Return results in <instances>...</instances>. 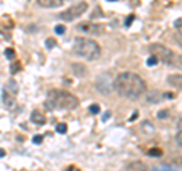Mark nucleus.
Wrapping results in <instances>:
<instances>
[{
  "label": "nucleus",
  "mask_w": 182,
  "mask_h": 171,
  "mask_svg": "<svg viewBox=\"0 0 182 171\" xmlns=\"http://www.w3.org/2000/svg\"><path fill=\"white\" fill-rule=\"evenodd\" d=\"M64 3V0H38V5L43 8H59Z\"/></svg>",
  "instance_id": "obj_8"
},
{
  "label": "nucleus",
  "mask_w": 182,
  "mask_h": 171,
  "mask_svg": "<svg viewBox=\"0 0 182 171\" xmlns=\"http://www.w3.org/2000/svg\"><path fill=\"white\" fill-rule=\"evenodd\" d=\"M163 97H165V99H175V94H172V92H164Z\"/></svg>",
  "instance_id": "obj_28"
},
{
  "label": "nucleus",
  "mask_w": 182,
  "mask_h": 171,
  "mask_svg": "<svg viewBox=\"0 0 182 171\" xmlns=\"http://www.w3.org/2000/svg\"><path fill=\"white\" fill-rule=\"evenodd\" d=\"M181 23H182V20H181V18H178V20L175 21V27H178V29H181Z\"/></svg>",
  "instance_id": "obj_29"
},
{
  "label": "nucleus",
  "mask_w": 182,
  "mask_h": 171,
  "mask_svg": "<svg viewBox=\"0 0 182 171\" xmlns=\"http://www.w3.org/2000/svg\"><path fill=\"white\" fill-rule=\"evenodd\" d=\"M88 111H90V114L96 115V114L100 112V106H99V104H91L90 108H88Z\"/></svg>",
  "instance_id": "obj_19"
},
{
  "label": "nucleus",
  "mask_w": 182,
  "mask_h": 171,
  "mask_svg": "<svg viewBox=\"0 0 182 171\" xmlns=\"http://www.w3.org/2000/svg\"><path fill=\"white\" fill-rule=\"evenodd\" d=\"M176 142H178V147L181 149V147H182V139H181V127H179V130H178V133H176Z\"/></svg>",
  "instance_id": "obj_24"
},
{
  "label": "nucleus",
  "mask_w": 182,
  "mask_h": 171,
  "mask_svg": "<svg viewBox=\"0 0 182 171\" xmlns=\"http://www.w3.org/2000/svg\"><path fill=\"white\" fill-rule=\"evenodd\" d=\"M5 91H8V92H11L12 96H15V94L18 92V85H17V82H15L14 79L8 80V82H6V86H5Z\"/></svg>",
  "instance_id": "obj_12"
},
{
  "label": "nucleus",
  "mask_w": 182,
  "mask_h": 171,
  "mask_svg": "<svg viewBox=\"0 0 182 171\" xmlns=\"http://www.w3.org/2000/svg\"><path fill=\"white\" fill-rule=\"evenodd\" d=\"M152 171H178L176 168H172L168 165H163V167H155Z\"/></svg>",
  "instance_id": "obj_18"
},
{
  "label": "nucleus",
  "mask_w": 182,
  "mask_h": 171,
  "mask_svg": "<svg viewBox=\"0 0 182 171\" xmlns=\"http://www.w3.org/2000/svg\"><path fill=\"white\" fill-rule=\"evenodd\" d=\"M158 62H159V61L156 59V56H153V55H152V56H150V58L147 59V62H146V64H147L149 67H155V65H156Z\"/></svg>",
  "instance_id": "obj_17"
},
{
  "label": "nucleus",
  "mask_w": 182,
  "mask_h": 171,
  "mask_svg": "<svg viewBox=\"0 0 182 171\" xmlns=\"http://www.w3.org/2000/svg\"><path fill=\"white\" fill-rule=\"evenodd\" d=\"M167 115H168L167 111H159V112H158V118H165Z\"/></svg>",
  "instance_id": "obj_27"
},
{
  "label": "nucleus",
  "mask_w": 182,
  "mask_h": 171,
  "mask_svg": "<svg viewBox=\"0 0 182 171\" xmlns=\"http://www.w3.org/2000/svg\"><path fill=\"white\" fill-rule=\"evenodd\" d=\"M3 103L6 104V108H8V109H14V108H15V104H17V102H15V97H14L11 92H8V91H5V94H3Z\"/></svg>",
  "instance_id": "obj_9"
},
{
  "label": "nucleus",
  "mask_w": 182,
  "mask_h": 171,
  "mask_svg": "<svg viewBox=\"0 0 182 171\" xmlns=\"http://www.w3.org/2000/svg\"><path fill=\"white\" fill-rule=\"evenodd\" d=\"M5 56L9 58V59H14V56H15V50H14V49H6V50H5Z\"/></svg>",
  "instance_id": "obj_21"
},
{
  "label": "nucleus",
  "mask_w": 182,
  "mask_h": 171,
  "mask_svg": "<svg viewBox=\"0 0 182 171\" xmlns=\"http://www.w3.org/2000/svg\"><path fill=\"white\" fill-rule=\"evenodd\" d=\"M141 132H143L144 135H152V133L155 132V127H153V124H152L150 121L146 120L141 123Z\"/></svg>",
  "instance_id": "obj_11"
},
{
  "label": "nucleus",
  "mask_w": 182,
  "mask_h": 171,
  "mask_svg": "<svg viewBox=\"0 0 182 171\" xmlns=\"http://www.w3.org/2000/svg\"><path fill=\"white\" fill-rule=\"evenodd\" d=\"M73 53L77 55L79 58L94 61L100 56V46L97 41L90 39V38H77L74 39V44H73Z\"/></svg>",
  "instance_id": "obj_3"
},
{
  "label": "nucleus",
  "mask_w": 182,
  "mask_h": 171,
  "mask_svg": "<svg viewBox=\"0 0 182 171\" xmlns=\"http://www.w3.org/2000/svg\"><path fill=\"white\" fill-rule=\"evenodd\" d=\"M149 49H150V53L153 56H156L158 61H163L164 64H167V65H176V62H175L176 61V55L170 50V49H167L165 46L152 44Z\"/></svg>",
  "instance_id": "obj_4"
},
{
  "label": "nucleus",
  "mask_w": 182,
  "mask_h": 171,
  "mask_svg": "<svg viewBox=\"0 0 182 171\" xmlns=\"http://www.w3.org/2000/svg\"><path fill=\"white\" fill-rule=\"evenodd\" d=\"M64 32H65V26H62V24H59V26H55V34L62 35Z\"/></svg>",
  "instance_id": "obj_22"
},
{
  "label": "nucleus",
  "mask_w": 182,
  "mask_h": 171,
  "mask_svg": "<svg viewBox=\"0 0 182 171\" xmlns=\"http://www.w3.org/2000/svg\"><path fill=\"white\" fill-rule=\"evenodd\" d=\"M46 46H47V49H52L56 46V41H55V38H49L47 41H46Z\"/></svg>",
  "instance_id": "obj_23"
},
{
  "label": "nucleus",
  "mask_w": 182,
  "mask_h": 171,
  "mask_svg": "<svg viewBox=\"0 0 182 171\" xmlns=\"http://www.w3.org/2000/svg\"><path fill=\"white\" fill-rule=\"evenodd\" d=\"M109 115H111V114H109V112H106V114H105V115H103V121H106L109 118Z\"/></svg>",
  "instance_id": "obj_30"
},
{
  "label": "nucleus",
  "mask_w": 182,
  "mask_h": 171,
  "mask_svg": "<svg viewBox=\"0 0 182 171\" xmlns=\"http://www.w3.org/2000/svg\"><path fill=\"white\" fill-rule=\"evenodd\" d=\"M32 141H34V144H39V142H43V136L41 135H35Z\"/></svg>",
  "instance_id": "obj_26"
},
{
  "label": "nucleus",
  "mask_w": 182,
  "mask_h": 171,
  "mask_svg": "<svg viewBox=\"0 0 182 171\" xmlns=\"http://www.w3.org/2000/svg\"><path fill=\"white\" fill-rule=\"evenodd\" d=\"M168 83H172L173 86H181V74H178V76H170L168 77Z\"/></svg>",
  "instance_id": "obj_14"
},
{
  "label": "nucleus",
  "mask_w": 182,
  "mask_h": 171,
  "mask_svg": "<svg viewBox=\"0 0 182 171\" xmlns=\"http://www.w3.org/2000/svg\"><path fill=\"white\" fill-rule=\"evenodd\" d=\"M149 156H152V157H161L163 156V150H159V149H150L149 150Z\"/></svg>",
  "instance_id": "obj_15"
},
{
  "label": "nucleus",
  "mask_w": 182,
  "mask_h": 171,
  "mask_svg": "<svg viewBox=\"0 0 182 171\" xmlns=\"http://www.w3.org/2000/svg\"><path fill=\"white\" fill-rule=\"evenodd\" d=\"M73 170H74L73 167H68V168H65V170H64V171H73Z\"/></svg>",
  "instance_id": "obj_32"
},
{
  "label": "nucleus",
  "mask_w": 182,
  "mask_h": 171,
  "mask_svg": "<svg viewBox=\"0 0 182 171\" xmlns=\"http://www.w3.org/2000/svg\"><path fill=\"white\" fill-rule=\"evenodd\" d=\"M158 96H161V94H159V92H156V91H153V92H149L147 102H149V103H158V102H161V97H158Z\"/></svg>",
  "instance_id": "obj_13"
},
{
  "label": "nucleus",
  "mask_w": 182,
  "mask_h": 171,
  "mask_svg": "<svg viewBox=\"0 0 182 171\" xmlns=\"http://www.w3.org/2000/svg\"><path fill=\"white\" fill-rule=\"evenodd\" d=\"M56 130H58V133H65V132H67V124L59 123V124L56 126Z\"/></svg>",
  "instance_id": "obj_20"
},
{
  "label": "nucleus",
  "mask_w": 182,
  "mask_h": 171,
  "mask_svg": "<svg viewBox=\"0 0 182 171\" xmlns=\"http://www.w3.org/2000/svg\"><path fill=\"white\" fill-rule=\"evenodd\" d=\"M20 70H21V64H20L18 61H15V62L11 65V73H12V74H15V73H18Z\"/></svg>",
  "instance_id": "obj_16"
},
{
  "label": "nucleus",
  "mask_w": 182,
  "mask_h": 171,
  "mask_svg": "<svg viewBox=\"0 0 182 171\" xmlns=\"http://www.w3.org/2000/svg\"><path fill=\"white\" fill-rule=\"evenodd\" d=\"M112 88L122 97L129 99V100H137L146 92L147 86H146L144 79L140 77L138 74L130 73V71H123L114 79Z\"/></svg>",
  "instance_id": "obj_1"
},
{
  "label": "nucleus",
  "mask_w": 182,
  "mask_h": 171,
  "mask_svg": "<svg viewBox=\"0 0 182 171\" xmlns=\"http://www.w3.org/2000/svg\"><path fill=\"white\" fill-rule=\"evenodd\" d=\"M108 2H115V0H108Z\"/></svg>",
  "instance_id": "obj_33"
},
{
  "label": "nucleus",
  "mask_w": 182,
  "mask_h": 171,
  "mask_svg": "<svg viewBox=\"0 0 182 171\" xmlns=\"http://www.w3.org/2000/svg\"><path fill=\"white\" fill-rule=\"evenodd\" d=\"M79 104V100L76 96H73L72 92L62 91V89H52L47 94L46 99V108L49 111L53 109H61V111H70L74 109Z\"/></svg>",
  "instance_id": "obj_2"
},
{
  "label": "nucleus",
  "mask_w": 182,
  "mask_h": 171,
  "mask_svg": "<svg viewBox=\"0 0 182 171\" xmlns=\"http://www.w3.org/2000/svg\"><path fill=\"white\" fill-rule=\"evenodd\" d=\"M31 121H34L36 126H43V124L46 123V117H44V114H43L41 111L35 109V111L31 114Z\"/></svg>",
  "instance_id": "obj_7"
},
{
  "label": "nucleus",
  "mask_w": 182,
  "mask_h": 171,
  "mask_svg": "<svg viewBox=\"0 0 182 171\" xmlns=\"http://www.w3.org/2000/svg\"><path fill=\"white\" fill-rule=\"evenodd\" d=\"M77 29L85 32V34H91V35H99L103 32V29L99 24H93V23H81L77 26Z\"/></svg>",
  "instance_id": "obj_6"
},
{
  "label": "nucleus",
  "mask_w": 182,
  "mask_h": 171,
  "mask_svg": "<svg viewBox=\"0 0 182 171\" xmlns=\"http://www.w3.org/2000/svg\"><path fill=\"white\" fill-rule=\"evenodd\" d=\"M134 20H135V17H134V15H129V17L126 18V21H125V26H126V27H127V26H130Z\"/></svg>",
  "instance_id": "obj_25"
},
{
  "label": "nucleus",
  "mask_w": 182,
  "mask_h": 171,
  "mask_svg": "<svg viewBox=\"0 0 182 171\" xmlns=\"http://www.w3.org/2000/svg\"><path fill=\"white\" fill-rule=\"evenodd\" d=\"M126 171H147V167L143 162H132L127 165Z\"/></svg>",
  "instance_id": "obj_10"
},
{
  "label": "nucleus",
  "mask_w": 182,
  "mask_h": 171,
  "mask_svg": "<svg viewBox=\"0 0 182 171\" xmlns=\"http://www.w3.org/2000/svg\"><path fill=\"white\" fill-rule=\"evenodd\" d=\"M87 9H88V5H87L85 2H79V3L70 6L67 11L61 12V14H59V18L64 20V21H73V20L81 17L84 12H87Z\"/></svg>",
  "instance_id": "obj_5"
},
{
  "label": "nucleus",
  "mask_w": 182,
  "mask_h": 171,
  "mask_svg": "<svg viewBox=\"0 0 182 171\" xmlns=\"http://www.w3.org/2000/svg\"><path fill=\"white\" fill-rule=\"evenodd\" d=\"M5 150H3V149H0V157H3V156H5Z\"/></svg>",
  "instance_id": "obj_31"
}]
</instances>
